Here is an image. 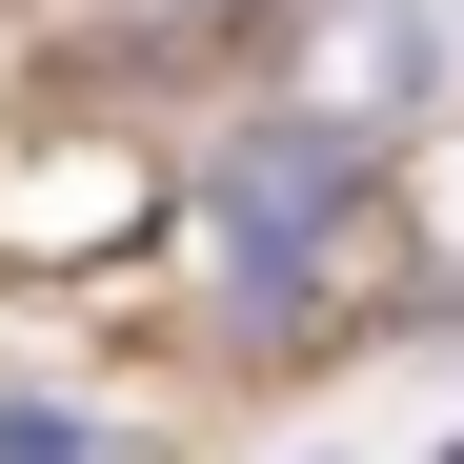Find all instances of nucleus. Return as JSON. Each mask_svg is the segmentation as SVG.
Masks as SVG:
<instances>
[{
	"mask_svg": "<svg viewBox=\"0 0 464 464\" xmlns=\"http://www.w3.org/2000/svg\"><path fill=\"white\" fill-rule=\"evenodd\" d=\"M0 464H102V424H61V404H0Z\"/></svg>",
	"mask_w": 464,
	"mask_h": 464,
	"instance_id": "f257e3e1",
	"label": "nucleus"
}]
</instances>
